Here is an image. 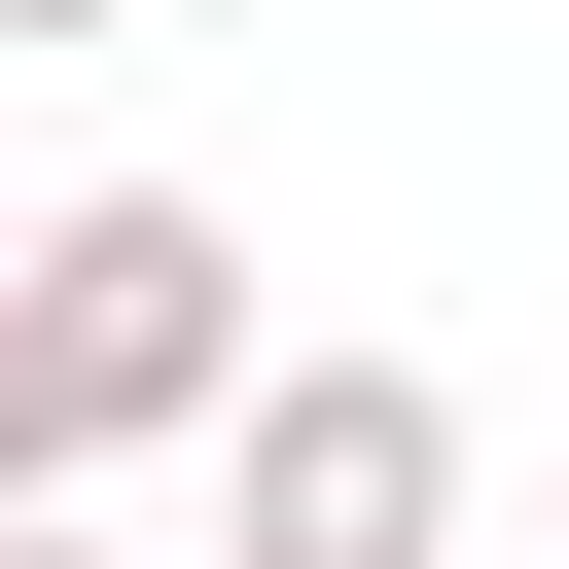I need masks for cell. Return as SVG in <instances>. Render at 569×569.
I'll return each instance as SVG.
<instances>
[{
	"mask_svg": "<svg viewBox=\"0 0 569 569\" xmlns=\"http://www.w3.org/2000/svg\"><path fill=\"white\" fill-rule=\"evenodd\" d=\"M0 498H71V427H36V320H0Z\"/></svg>",
	"mask_w": 569,
	"mask_h": 569,
	"instance_id": "obj_3",
	"label": "cell"
},
{
	"mask_svg": "<svg viewBox=\"0 0 569 569\" xmlns=\"http://www.w3.org/2000/svg\"><path fill=\"white\" fill-rule=\"evenodd\" d=\"M0 36H142V0H0Z\"/></svg>",
	"mask_w": 569,
	"mask_h": 569,
	"instance_id": "obj_5",
	"label": "cell"
},
{
	"mask_svg": "<svg viewBox=\"0 0 569 569\" xmlns=\"http://www.w3.org/2000/svg\"><path fill=\"white\" fill-rule=\"evenodd\" d=\"M0 569H107V533H71V498H0Z\"/></svg>",
	"mask_w": 569,
	"mask_h": 569,
	"instance_id": "obj_4",
	"label": "cell"
},
{
	"mask_svg": "<svg viewBox=\"0 0 569 569\" xmlns=\"http://www.w3.org/2000/svg\"><path fill=\"white\" fill-rule=\"evenodd\" d=\"M0 320H36V427H71V462H213V391H249V213H213V178H71V213H0Z\"/></svg>",
	"mask_w": 569,
	"mask_h": 569,
	"instance_id": "obj_1",
	"label": "cell"
},
{
	"mask_svg": "<svg viewBox=\"0 0 569 569\" xmlns=\"http://www.w3.org/2000/svg\"><path fill=\"white\" fill-rule=\"evenodd\" d=\"M213 569H462V391L427 356H249L213 391Z\"/></svg>",
	"mask_w": 569,
	"mask_h": 569,
	"instance_id": "obj_2",
	"label": "cell"
}]
</instances>
